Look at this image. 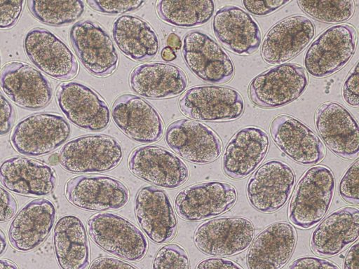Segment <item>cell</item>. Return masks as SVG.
I'll return each mask as SVG.
<instances>
[{"label":"cell","instance_id":"3","mask_svg":"<svg viewBox=\"0 0 359 269\" xmlns=\"http://www.w3.org/2000/svg\"><path fill=\"white\" fill-rule=\"evenodd\" d=\"M123 158L122 148L114 138L89 134L67 142L59 153V163L69 172L102 173L115 168Z\"/></svg>","mask_w":359,"mask_h":269},{"label":"cell","instance_id":"12","mask_svg":"<svg viewBox=\"0 0 359 269\" xmlns=\"http://www.w3.org/2000/svg\"><path fill=\"white\" fill-rule=\"evenodd\" d=\"M237 191L228 183L209 181L189 186L175 198L177 215L196 222L212 219L229 210L236 203Z\"/></svg>","mask_w":359,"mask_h":269},{"label":"cell","instance_id":"4","mask_svg":"<svg viewBox=\"0 0 359 269\" xmlns=\"http://www.w3.org/2000/svg\"><path fill=\"white\" fill-rule=\"evenodd\" d=\"M356 41V31L348 24L334 25L324 30L305 53L304 64L306 71L317 78L336 73L353 56Z\"/></svg>","mask_w":359,"mask_h":269},{"label":"cell","instance_id":"50","mask_svg":"<svg viewBox=\"0 0 359 269\" xmlns=\"http://www.w3.org/2000/svg\"><path fill=\"white\" fill-rule=\"evenodd\" d=\"M0 269H19L15 263L13 262L0 258Z\"/></svg>","mask_w":359,"mask_h":269},{"label":"cell","instance_id":"49","mask_svg":"<svg viewBox=\"0 0 359 269\" xmlns=\"http://www.w3.org/2000/svg\"><path fill=\"white\" fill-rule=\"evenodd\" d=\"M161 56L162 59L166 62L172 61L176 58L175 52L168 46L162 49Z\"/></svg>","mask_w":359,"mask_h":269},{"label":"cell","instance_id":"25","mask_svg":"<svg viewBox=\"0 0 359 269\" xmlns=\"http://www.w3.org/2000/svg\"><path fill=\"white\" fill-rule=\"evenodd\" d=\"M212 29L219 41L238 55L254 53L262 42L259 25L248 13L236 6L219 9L213 18Z\"/></svg>","mask_w":359,"mask_h":269},{"label":"cell","instance_id":"8","mask_svg":"<svg viewBox=\"0 0 359 269\" xmlns=\"http://www.w3.org/2000/svg\"><path fill=\"white\" fill-rule=\"evenodd\" d=\"M254 235V226L249 219L225 216L199 225L194 232V242L205 254L228 257L246 250L252 244Z\"/></svg>","mask_w":359,"mask_h":269},{"label":"cell","instance_id":"2","mask_svg":"<svg viewBox=\"0 0 359 269\" xmlns=\"http://www.w3.org/2000/svg\"><path fill=\"white\" fill-rule=\"evenodd\" d=\"M92 241L104 251L128 261L142 260L148 250L143 233L124 217L113 213H97L87 222Z\"/></svg>","mask_w":359,"mask_h":269},{"label":"cell","instance_id":"46","mask_svg":"<svg viewBox=\"0 0 359 269\" xmlns=\"http://www.w3.org/2000/svg\"><path fill=\"white\" fill-rule=\"evenodd\" d=\"M195 269H243L236 262L223 258H209L200 261Z\"/></svg>","mask_w":359,"mask_h":269},{"label":"cell","instance_id":"44","mask_svg":"<svg viewBox=\"0 0 359 269\" xmlns=\"http://www.w3.org/2000/svg\"><path fill=\"white\" fill-rule=\"evenodd\" d=\"M18 204L10 192L0 186V222L10 220L16 213Z\"/></svg>","mask_w":359,"mask_h":269},{"label":"cell","instance_id":"34","mask_svg":"<svg viewBox=\"0 0 359 269\" xmlns=\"http://www.w3.org/2000/svg\"><path fill=\"white\" fill-rule=\"evenodd\" d=\"M32 15L41 22L51 26L69 25L84 12L82 1H28Z\"/></svg>","mask_w":359,"mask_h":269},{"label":"cell","instance_id":"14","mask_svg":"<svg viewBox=\"0 0 359 269\" xmlns=\"http://www.w3.org/2000/svg\"><path fill=\"white\" fill-rule=\"evenodd\" d=\"M23 46L30 61L48 76L67 81L77 75L79 64L74 53L52 32L33 28L26 34Z\"/></svg>","mask_w":359,"mask_h":269},{"label":"cell","instance_id":"39","mask_svg":"<svg viewBox=\"0 0 359 269\" xmlns=\"http://www.w3.org/2000/svg\"><path fill=\"white\" fill-rule=\"evenodd\" d=\"M24 1H0V29H8L18 22Z\"/></svg>","mask_w":359,"mask_h":269},{"label":"cell","instance_id":"32","mask_svg":"<svg viewBox=\"0 0 359 269\" xmlns=\"http://www.w3.org/2000/svg\"><path fill=\"white\" fill-rule=\"evenodd\" d=\"M112 36L118 49L134 61L149 60L159 50L156 32L149 22L137 16L118 17L113 24Z\"/></svg>","mask_w":359,"mask_h":269},{"label":"cell","instance_id":"23","mask_svg":"<svg viewBox=\"0 0 359 269\" xmlns=\"http://www.w3.org/2000/svg\"><path fill=\"white\" fill-rule=\"evenodd\" d=\"M134 210L140 226L152 242L165 244L175 237L177 221L163 190L154 186L142 188L136 195Z\"/></svg>","mask_w":359,"mask_h":269},{"label":"cell","instance_id":"11","mask_svg":"<svg viewBox=\"0 0 359 269\" xmlns=\"http://www.w3.org/2000/svg\"><path fill=\"white\" fill-rule=\"evenodd\" d=\"M295 174L291 167L279 160L264 163L250 178L246 194L250 204L262 213L282 208L291 195Z\"/></svg>","mask_w":359,"mask_h":269},{"label":"cell","instance_id":"6","mask_svg":"<svg viewBox=\"0 0 359 269\" xmlns=\"http://www.w3.org/2000/svg\"><path fill=\"white\" fill-rule=\"evenodd\" d=\"M308 83L309 78L302 67L284 63L255 76L249 85L248 95L258 106L278 108L299 98Z\"/></svg>","mask_w":359,"mask_h":269},{"label":"cell","instance_id":"22","mask_svg":"<svg viewBox=\"0 0 359 269\" xmlns=\"http://www.w3.org/2000/svg\"><path fill=\"white\" fill-rule=\"evenodd\" d=\"M270 133L278 148L297 163L316 165L325 156L320 138L310 127L293 116H276L271 123Z\"/></svg>","mask_w":359,"mask_h":269},{"label":"cell","instance_id":"15","mask_svg":"<svg viewBox=\"0 0 359 269\" xmlns=\"http://www.w3.org/2000/svg\"><path fill=\"white\" fill-rule=\"evenodd\" d=\"M128 168L133 175L153 185L176 188L189 177V170L181 158L158 146H141L130 154Z\"/></svg>","mask_w":359,"mask_h":269},{"label":"cell","instance_id":"43","mask_svg":"<svg viewBox=\"0 0 359 269\" xmlns=\"http://www.w3.org/2000/svg\"><path fill=\"white\" fill-rule=\"evenodd\" d=\"M15 120V111L10 102L0 92V136L8 134Z\"/></svg>","mask_w":359,"mask_h":269},{"label":"cell","instance_id":"13","mask_svg":"<svg viewBox=\"0 0 359 269\" xmlns=\"http://www.w3.org/2000/svg\"><path fill=\"white\" fill-rule=\"evenodd\" d=\"M182 55L186 64L198 78L214 84L230 81L235 68L226 52L211 36L192 31L183 39Z\"/></svg>","mask_w":359,"mask_h":269},{"label":"cell","instance_id":"38","mask_svg":"<svg viewBox=\"0 0 359 269\" xmlns=\"http://www.w3.org/2000/svg\"><path fill=\"white\" fill-rule=\"evenodd\" d=\"M88 6L101 13L117 15L140 8L144 1H87Z\"/></svg>","mask_w":359,"mask_h":269},{"label":"cell","instance_id":"33","mask_svg":"<svg viewBox=\"0 0 359 269\" xmlns=\"http://www.w3.org/2000/svg\"><path fill=\"white\" fill-rule=\"evenodd\" d=\"M215 11L213 1H158L156 13L163 22L178 27L205 25Z\"/></svg>","mask_w":359,"mask_h":269},{"label":"cell","instance_id":"31","mask_svg":"<svg viewBox=\"0 0 359 269\" xmlns=\"http://www.w3.org/2000/svg\"><path fill=\"white\" fill-rule=\"evenodd\" d=\"M56 260L61 269H88L90 251L83 221L74 215L58 219L53 230Z\"/></svg>","mask_w":359,"mask_h":269},{"label":"cell","instance_id":"30","mask_svg":"<svg viewBox=\"0 0 359 269\" xmlns=\"http://www.w3.org/2000/svg\"><path fill=\"white\" fill-rule=\"evenodd\" d=\"M129 83L137 95L148 99H165L182 94L188 80L179 67L164 62L144 63L130 73Z\"/></svg>","mask_w":359,"mask_h":269},{"label":"cell","instance_id":"40","mask_svg":"<svg viewBox=\"0 0 359 269\" xmlns=\"http://www.w3.org/2000/svg\"><path fill=\"white\" fill-rule=\"evenodd\" d=\"M358 62L351 69L346 76L342 90V95L344 101L350 106L358 107L359 105L358 97Z\"/></svg>","mask_w":359,"mask_h":269},{"label":"cell","instance_id":"24","mask_svg":"<svg viewBox=\"0 0 359 269\" xmlns=\"http://www.w3.org/2000/svg\"><path fill=\"white\" fill-rule=\"evenodd\" d=\"M267 133L255 126L237 131L226 145L222 160L224 172L233 179H241L254 172L267 154Z\"/></svg>","mask_w":359,"mask_h":269},{"label":"cell","instance_id":"51","mask_svg":"<svg viewBox=\"0 0 359 269\" xmlns=\"http://www.w3.org/2000/svg\"><path fill=\"white\" fill-rule=\"evenodd\" d=\"M7 246V241L6 235L3 230L0 228V255H1L6 250Z\"/></svg>","mask_w":359,"mask_h":269},{"label":"cell","instance_id":"47","mask_svg":"<svg viewBox=\"0 0 359 269\" xmlns=\"http://www.w3.org/2000/svg\"><path fill=\"white\" fill-rule=\"evenodd\" d=\"M344 269H358V242L353 244L345 257Z\"/></svg>","mask_w":359,"mask_h":269},{"label":"cell","instance_id":"29","mask_svg":"<svg viewBox=\"0 0 359 269\" xmlns=\"http://www.w3.org/2000/svg\"><path fill=\"white\" fill-rule=\"evenodd\" d=\"M359 211L351 207L329 214L312 232L311 250L325 257L336 256L358 238Z\"/></svg>","mask_w":359,"mask_h":269},{"label":"cell","instance_id":"27","mask_svg":"<svg viewBox=\"0 0 359 269\" xmlns=\"http://www.w3.org/2000/svg\"><path fill=\"white\" fill-rule=\"evenodd\" d=\"M0 181L8 191L25 196H45L55 188L56 174L47 164L14 156L0 165Z\"/></svg>","mask_w":359,"mask_h":269},{"label":"cell","instance_id":"17","mask_svg":"<svg viewBox=\"0 0 359 269\" xmlns=\"http://www.w3.org/2000/svg\"><path fill=\"white\" fill-rule=\"evenodd\" d=\"M56 100L65 117L80 128L97 132L109 124L107 104L86 85L78 82L61 83L57 89Z\"/></svg>","mask_w":359,"mask_h":269},{"label":"cell","instance_id":"45","mask_svg":"<svg viewBox=\"0 0 359 269\" xmlns=\"http://www.w3.org/2000/svg\"><path fill=\"white\" fill-rule=\"evenodd\" d=\"M89 269H137L134 265L116 258L102 256L95 258Z\"/></svg>","mask_w":359,"mask_h":269},{"label":"cell","instance_id":"28","mask_svg":"<svg viewBox=\"0 0 359 269\" xmlns=\"http://www.w3.org/2000/svg\"><path fill=\"white\" fill-rule=\"evenodd\" d=\"M297 240L290 223L279 221L260 232L250 246L246 258L248 269H281L291 258Z\"/></svg>","mask_w":359,"mask_h":269},{"label":"cell","instance_id":"48","mask_svg":"<svg viewBox=\"0 0 359 269\" xmlns=\"http://www.w3.org/2000/svg\"><path fill=\"white\" fill-rule=\"evenodd\" d=\"M167 45L174 51L178 50L182 46V41L178 35L170 33L167 38Z\"/></svg>","mask_w":359,"mask_h":269},{"label":"cell","instance_id":"10","mask_svg":"<svg viewBox=\"0 0 359 269\" xmlns=\"http://www.w3.org/2000/svg\"><path fill=\"white\" fill-rule=\"evenodd\" d=\"M67 200L74 206L93 212L116 210L128 202L130 193L121 181L103 175H79L66 183Z\"/></svg>","mask_w":359,"mask_h":269},{"label":"cell","instance_id":"19","mask_svg":"<svg viewBox=\"0 0 359 269\" xmlns=\"http://www.w3.org/2000/svg\"><path fill=\"white\" fill-rule=\"evenodd\" d=\"M0 88L15 105L30 110L46 106L53 96L47 78L34 67L21 62H11L2 67Z\"/></svg>","mask_w":359,"mask_h":269},{"label":"cell","instance_id":"42","mask_svg":"<svg viewBox=\"0 0 359 269\" xmlns=\"http://www.w3.org/2000/svg\"><path fill=\"white\" fill-rule=\"evenodd\" d=\"M287 269H340L333 262L315 256L297 258L288 266Z\"/></svg>","mask_w":359,"mask_h":269},{"label":"cell","instance_id":"41","mask_svg":"<svg viewBox=\"0 0 359 269\" xmlns=\"http://www.w3.org/2000/svg\"><path fill=\"white\" fill-rule=\"evenodd\" d=\"M290 1H243L242 3L245 8L253 15L255 16H266L285 5L289 4Z\"/></svg>","mask_w":359,"mask_h":269},{"label":"cell","instance_id":"20","mask_svg":"<svg viewBox=\"0 0 359 269\" xmlns=\"http://www.w3.org/2000/svg\"><path fill=\"white\" fill-rule=\"evenodd\" d=\"M115 125L128 138L142 144L158 141L164 125L156 109L142 97L123 94L118 97L111 107Z\"/></svg>","mask_w":359,"mask_h":269},{"label":"cell","instance_id":"35","mask_svg":"<svg viewBox=\"0 0 359 269\" xmlns=\"http://www.w3.org/2000/svg\"><path fill=\"white\" fill-rule=\"evenodd\" d=\"M297 3L304 13L325 23L346 22L355 12L353 1H297Z\"/></svg>","mask_w":359,"mask_h":269},{"label":"cell","instance_id":"26","mask_svg":"<svg viewBox=\"0 0 359 269\" xmlns=\"http://www.w3.org/2000/svg\"><path fill=\"white\" fill-rule=\"evenodd\" d=\"M56 216L53 203L38 198L26 204L15 215L8 228V240L20 251H29L41 244L52 230Z\"/></svg>","mask_w":359,"mask_h":269},{"label":"cell","instance_id":"7","mask_svg":"<svg viewBox=\"0 0 359 269\" xmlns=\"http://www.w3.org/2000/svg\"><path fill=\"white\" fill-rule=\"evenodd\" d=\"M179 106L184 115L201 121L225 122L238 118L245 102L236 90L221 85H199L189 88Z\"/></svg>","mask_w":359,"mask_h":269},{"label":"cell","instance_id":"16","mask_svg":"<svg viewBox=\"0 0 359 269\" xmlns=\"http://www.w3.org/2000/svg\"><path fill=\"white\" fill-rule=\"evenodd\" d=\"M168 146L179 156L196 164L215 161L221 155L222 143L206 125L188 118L171 123L165 134Z\"/></svg>","mask_w":359,"mask_h":269},{"label":"cell","instance_id":"9","mask_svg":"<svg viewBox=\"0 0 359 269\" xmlns=\"http://www.w3.org/2000/svg\"><path fill=\"white\" fill-rule=\"evenodd\" d=\"M72 45L84 68L97 77L111 75L118 65V55L109 35L98 23L85 20L70 29Z\"/></svg>","mask_w":359,"mask_h":269},{"label":"cell","instance_id":"21","mask_svg":"<svg viewBox=\"0 0 359 269\" xmlns=\"http://www.w3.org/2000/svg\"><path fill=\"white\" fill-rule=\"evenodd\" d=\"M315 35V26L309 18L292 15L272 26L264 37L261 55L269 64H282L299 54Z\"/></svg>","mask_w":359,"mask_h":269},{"label":"cell","instance_id":"36","mask_svg":"<svg viewBox=\"0 0 359 269\" xmlns=\"http://www.w3.org/2000/svg\"><path fill=\"white\" fill-rule=\"evenodd\" d=\"M151 269H190L188 254L178 244L164 245L156 253Z\"/></svg>","mask_w":359,"mask_h":269},{"label":"cell","instance_id":"5","mask_svg":"<svg viewBox=\"0 0 359 269\" xmlns=\"http://www.w3.org/2000/svg\"><path fill=\"white\" fill-rule=\"evenodd\" d=\"M70 133V125L62 116L40 113L17 123L11 135V143L20 154L38 157L56 150L67 140Z\"/></svg>","mask_w":359,"mask_h":269},{"label":"cell","instance_id":"18","mask_svg":"<svg viewBox=\"0 0 359 269\" xmlns=\"http://www.w3.org/2000/svg\"><path fill=\"white\" fill-rule=\"evenodd\" d=\"M314 123L320 138L337 156L353 160L359 153L357 120L339 103L327 102L316 109Z\"/></svg>","mask_w":359,"mask_h":269},{"label":"cell","instance_id":"1","mask_svg":"<svg viewBox=\"0 0 359 269\" xmlns=\"http://www.w3.org/2000/svg\"><path fill=\"white\" fill-rule=\"evenodd\" d=\"M334 189V177L329 167L309 168L299 180L289 203V221L299 229L313 228L328 212Z\"/></svg>","mask_w":359,"mask_h":269},{"label":"cell","instance_id":"37","mask_svg":"<svg viewBox=\"0 0 359 269\" xmlns=\"http://www.w3.org/2000/svg\"><path fill=\"white\" fill-rule=\"evenodd\" d=\"M359 160L356 159L344 174L339 184V193L342 199L351 205H358Z\"/></svg>","mask_w":359,"mask_h":269}]
</instances>
